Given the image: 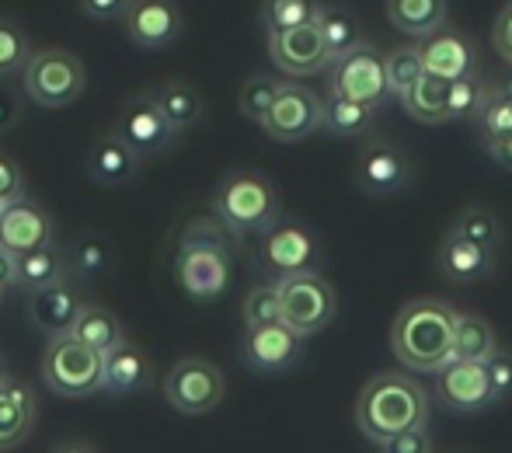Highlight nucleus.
<instances>
[{
	"label": "nucleus",
	"instance_id": "1",
	"mask_svg": "<svg viewBox=\"0 0 512 453\" xmlns=\"http://www.w3.org/2000/svg\"><path fill=\"white\" fill-rule=\"evenodd\" d=\"M457 311L439 297L408 300L391 325V349L408 370L436 373L446 366Z\"/></svg>",
	"mask_w": 512,
	"mask_h": 453
},
{
	"label": "nucleus",
	"instance_id": "2",
	"mask_svg": "<svg viewBox=\"0 0 512 453\" xmlns=\"http://www.w3.org/2000/svg\"><path fill=\"white\" fill-rule=\"evenodd\" d=\"M425 422H429V394L408 373H377L359 391L356 426L366 440L384 443L387 436Z\"/></svg>",
	"mask_w": 512,
	"mask_h": 453
},
{
	"label": "nucleus",
	"instance_id": "3",
	"mask_svg": "<svg viewBox=\"0 0 512 453\" xmlns=\"http://www.w3.org/2000/svg\"><path fill=\"white\" fill-rule=\"evenodd\" d=\"M213 213L237 237L262 234L279 220L276 185L258 171H230L213 192Z\"/></svg>",
	"mask_w": 512,
	"mask_h": 453
},
{
	"label": "nucleus",
	"instance_id": "4",
	"mask_svg": "<svg viewBox=\"0 0 512 453\" xmlns=\"http://www.w3.org/2000/svg\"><path fill=\"white\" fill-rule=\"evenodd\" d=\"M21 74H25V95L39 109H67L88 88V70H84L81 56L56 46L35 49L21 67Z\"/></svg>",
	"mask_w": 512,
	"mask_h": 453
},
{
	"label": "nucleus",
	"instance_id": "5",
	"mask_svg": "<svg viewBox=\"0 0 512 453\" xmlns=\"http://www.w3.org/2000/svg\"><path fill=\"white\" fill-rule=\"evenodd\" d=\"M42 380L60 398H88L102 391V352L74 339L70 332L49 335L42 352Z\"/></svg>",
	"mask_w": 512,
	"mask_h": 453
},
{
	"label": "nucleus",
	"instance_id": "6",
	"mask_svg": "<svg viewBox=\"0 0 512 453\" xmlns=\"http://www.w3.org/2000/svg\"><path fill=\"white\" fill-rule=\"evenodd\" d=\"M279 290V304H283V325H290L300 339L324 332L338 311V300L331 283L317 269L297 272V276L272 279Z\"/></svg>",
	"mask_w": 512,
	"mask_h": 453
},
{
	"label": "nucleus",
	"instance_id": "7",
	"mask_svg": "<svg viewBox=\"0 0 512 453\" xmlns=\"http://www.w3.org/2000/svg\"><path fill=\"white\" fill-rule=\"evenodd\" d=\"M227 394V380L216 363L203 356H185L171 366L168 380H164V398L178 415H209Z\"/></svg>",
	"mask_w": 512,
	"mask_h": 453
},
{
	"label": "nucleus",
	"instance_id": "8",
	"mask_svg": "<svg viewBox=\"0 0 512 453\" xmlns=\"http://www.w3.org/2000/svg\"><path fill=\"white\" fill-rule=\"evenodd\" d=\"M328 88H331V95L377 109V105L391 95V91H387L384 56L373 46H366V42H356V46L338 53L335 60L328 63Z\"/></svg>",
	"mask_w": 512,
	"mask_h": 453
},
{
	"label": "nucleus",
	"instance_id": "9",
	"mask_svg": "<svg viewBox=\"0 0 512 453\" xmlns=\"http://www.w3.org/2000/svg\"><path fill=\"white\" fill-rule=\"evenodd\" d=\"M321 262V244L304 224L293 220H276L272 227L262 230V244H258V265L269 272L272 279L297 276L310 272Z\"/></svg>",
	"mask_w": 512,
	"mask_h": 453
},
{
	"label": "nucleus",
	"instance_id": "10",
	"mask_svg": "<svg viewBox=\"0 0 512 453\" xmlns=\"http://www.w3.org/2000/svg\"><path fill=\"white\" fill-rule=\"evenodd\" d=\"M112 133L119 136V140L126 143L136 157H140V161L164 154V150H168L171 143H175V136H178L175 129H171V122L164 119V112L157 109L154 95L126 98L119 115H115Z\"/></svg>",
	"mask_w": 512,
	"mask_h": 453
},
{
	"label": "nucleus",
	"instance_id": "11",
	"mask_svg": "<svg viewBox=\"0 0 512 453\" xmlns=\"http://www.w3.org/2000/svg\"><path fill=\"white\" fill-rule=\"evenodd\" d=\"M265 136L276 143H300L314 129H321V98L297 81H283L279 95L272 98L265 119L258 122Z\"/></svg>",
	"mask_w": 512,
	"mask_h": 453
},
{
	"label": "nucleus",
	"instance_id": "12",
	"mask_svg": "<svg viewBox=\"0 0 512 453\" xmlns=\"http://www.w3.org/2000/svg\"><path fill=\"white\" fill-rule=\"evenodd\" d=\"M269 60L276 70H283L286 77H314L321 70H328L331 53L324 46V35L317 28V18L307 25H293V28H279L269 32Z\"/></svg>",
	"mask_w": 512,
	"mask_h": 453
},
{
	"label": "nucleus",
	"instance_id": "13",
	"mask_svg": "<svg viewBox=\"0 0 512 453\" xmlns=\"http://www.w3.org/2000/svg\"><path fill=\"white\" fill-rule=\"evenodd\" d=\"M119 21L126 39L140 49H168L185 32V18L175 0H126Z\"/></svg>",
	"mask_w": 512,
	"mask_h": 453
},
{
	"label": "nucleus",
	"instance_id": "14",
	"mask_svg": "<svg viewBox=\"0 0 512 453\" xmlns=\"http://www.w3.org/2000/svg\"><path fill=\"white\" fill-rule=\"evenodd\" d=\"M175 279L189 300L209 304L223 297L230 286V255L216 248H196V244H178Z\"/></svg>",
	"mask_w": 512,
	"mask_h": 453
},
{
	"label": "nucleus",
	"instance_id": "15",
	"mask_svg": "<svg viewBox=\"0 0 512 453\" xmlns=\"http://www.w3.org/2000/svg\"><path fill=\"white\" fill-rule=\"evenodd\" d=\"M53 241H56V227L53 217L46 213V206H39L28 196H18L0 206V248L4 251L25 255V251L49 248Z\"/></svg>",
	"mask_w": 512,
	"mask_h": 453
},
{
	"label": "nucleus",
	"instance_id": "16",
	"mask_svg": "<svg viewBox=\"0 0 512 453\" xmlns=\"http://www.w3.org/2000/svg\"><path fill=\"white\" fill-rule=\"evenodd\" d=\"M436 377V398L457 415H481L495 405L485 363H446Z\"/></svg>",
	"mask_w": 512,
	"mask_h": 453
},
{
	"label": "nucleus",
	"instance_id": "17",
	"mask_svg": "<svg viewBox=\"0 0 512 453\" xmlns=\"http://www.w3.org/2000/svg\"><path fill=\"white\" fill-rule=\"evenodd\" d=\"M300 356V335L293 332L283 321H272V325L244 328L241 342V359L248 370L255 373H283L297 363Z\"/></svg>",
	"mask_w": 512,
	"mask_h": 453
},
{
	"label": "nucleus",
	"instance_id": "18",
	"mask_svg": "<svg viewBox=\"0 0 512 453\" xmlns=\"http://www.w3.org/2000/svg\"><path fill=\"white\" fill-rule=\"evenodd\" d=\"M81 307H84L81 290H77L67 276L28 293V321L46 335L70 332L74 321H77V314H81Z\"/></svg>",
	"mask_w": 512,
	"mask_h": 453
},
{
	"label": "nucleus",
	"instance_id": "19",
	"mask_svg": "<svg viewBox=\"0 0 512 453\" xmlns=\"http://www.w3.org/2000/svg\"><path fill=\"white\" fill-rule=\"evenodd\" d=\"M356 182L366 196H394L411 185V164L391 143H373L359 154Z\"/></svg>",
	"mask_w": 512,
	"mask_h": 453
},
{
	"label": "nucleus",
	"instance_id": "20",
	"mask_svg": "<svg viewBox=\"0 0 512 453\" xmlns=\"http://www.w3.org/2000/svg\"><path fill=\"white\" fill-rule=\"evenodd\" d=\"M418 53H422V67L425 74H436L443 81H457L464 74H474L478 67V53L464 35L450 32V28H436V32L422 35L418 42Z\"/></svg>",
	"mask_w": 512,
	"mask_h": 453
},
{
	"label": "nucleus",
	"instance_id": "21",
	"mask_svg": "<svg viewBox=\"0 0 512 453\" xmlns=\"http://www.w3.org/2000/svg\"><path fill=\"white\" fill-rule=\"evenodd\" d=\"M436 265L439 272H443L450 283H481L485 276H492L495 269V251L492 248H481V244L467 241V237H460L457 230H450V234L439 241L436 248Z\"/></svg>",
	"mask_w": 512,
	"mask_h": 453
},
{
	"label": "nucleus",
	"instance_id": "22",
	"mask_svg": "<svg viewBox=\"0 0 512 453\" xmlns=\"http://www.w3.org/2000/svg\"><path fill=\"white\" fill-rule=\"evenodd\" d=\"M140 164H143L140 157H136L112 129L98 136L88 150V178L95 185H102V189H119V185L133 182Z\"/></svg>",
	"mask_w": 512,
	"mask_h": 453
},
{
	"label": "nucleus",
	"instance_id": "23",
	"mask_svg": "<svg viewBox=\"0 0 512 453\" xmlns=\"http://www.w3.org/2000/svg\"><path fill=\"white\" fill-rule=\"evenodd\" d=\"M150 384V359L140 345L122 339L102 356V391L133 394Z\"/></svg>",
	"mask_w": 512,
	"mask_h": 453
},
{
	"label": "nucleus",
	"instance_id": "24",
	"mask_svg": "<svg viewBox=\"0 0 512 453\" xmlns=\"http://www.w3.org/2000/svg\"><path fill=\"white\" fill-rule=\"evenodd\" d=\"M35 429V398L25 384L0 380V450H14Z\"/></svg>",
	"mask_w": 512,
	"mask_h": 453
},
{
	"label": "nucleus",
	"instance_id": "25",
	"mask_svg": "<svg viewBox=\"0 0 512 453\" xmlns=\"http://www.w3.org/2000/svg\"><path fill=\"white\" fill-rule=\"evenodd\" d=\"M495 349H499V339H495L492 325L485 318H478V314H457L446 363H485Z\"/></svg>",
	"mask_w": 512,
	"mask_h": 453
},
{
	"label": "nucleus",
	"instance_id": "26",
	"mask_svg": "<svg viewBox=\"0 0 512 453\" xmlns=\"http://www.w3.org/2000/svg\"><path fill=\"white\" fill-rule=\"evenodd\" d=\"M154 102H157V109L164 112V119L171 122V129H175V133L192 129L206 112L203 95H199L189 81H164L161 88L154 91Z\"/></svg>",
	"mask_w": 512,
	"mask_h": 453
},
{
	"label": "nucleus",
	"instance_id": "27",
	"mask_svg": "<svg viewBox=\"0 0 512 453\" xmlns=\"http://www.w3.org/2000/svg\"><path fill=\"white\" fill-rule=\"evenodd\" d=\"M387 18L408 39H422L446 25V0H387Z\"/></svg>",
	"mask_w": 512,
	"mask_h": 453
},
{
	"label": "nucleus",
	"instance_id": "28",
	"mask_svg": "<svg viewBox=\"0 0 512 453\" xmlns=\"http://www.w3.org/2000/svg\"><path fill=\"white\" fill-rule=\"evenodd\" d=\"M446 88L450 81L436 74H422L415 84L401 95V105L415 122H425V126H439L446 122Z\"/></svg>",
	"mask_w": 512,
	"mask_h": 453
},
{
	"label": "nucleus",
	"instance_id": "29",
	"mask_svg": "<svg viewBox=\"0 0 512 453\" xmlns=\"http://www.w3.org/2000/svg\"><path fill=\"white\" fill-rule=\"evenodd\" d=\"M67 276V258L49 244V248L39 251H25V255H14V286L21 290H39V286H49L56 279Z\"/></svg>",
	"mask_w": 512,
	"mask_h": 453
},
{
	"label": "nucleus",
	"instance_id": "30",
	"mask_svg": "<svg viewBox=\"0 0 512 453\" xmlns=\"http://www.w3.org/2000/svg\"><path fill=\"white\" fill-rule=\"evenodd\" d=\"M70 335L105 356L112 345L122 342V325H119V318H115L112 311H105V307L84 304L81 314H77V321H74V328H70Z\"/></svg>",
	"mask_w": 512,
	"mask_h": 453
},
{
	"label": "nucleus",
	"instance_id": "31",
	"mask_svg": "<svg viewBox=\"0 0 512 453\" xmlns=\"http://www.w3.org/2000/svg\"><path fill=\"white\" fill-rule=\"evenodd\" d=\"M373 105L349 102V98L328 95V102H321V126L335 136H359L370 129L373 122Z\"/></svg>",
	"mask_w": 512,
	"mask_h": 453
},
{
	"label": "nucleus",
	"instance_id": "32",
	"mask_svg": "<svg viewBox=\"0 0 512 453\" xmlns=\"http://www.w3.org/2000/svg\"><path fill=\"white\" fill-rule=\"evenodd\" d=\"M488 95H492V88H488L478 74H464V77H457V81H450V88H446V122L478 119Z\"/></svg>",
	"mask_w": 512,
	"mask_h": 453
},
{
	"label": "nucleus",
	"instance_id": "33",
	"mask_svg": "<svg viewBox=\"0 0 512 453\" xmlns=\"http://www.w3.org/2000/svg\"><path fill=\"white\" fill-rule=\"evenodd\" d=\"M317 28H321L324 46H328L331 60L359 42V25L345 7H324L321 4V11H317Z\"/></svg>",
	"mask_w": 512,
	"mask_h": 453
},
{
	"label": "nucleus",
	"instance_id": "34",
	"mask_svg": "<svg viewBox=\"0 0 512 453\" xmlns=\"http://www.w3.org/2000/svg\"><path fill=\"white\" fill-rule=\"evenodd\" d=\"M384 74H387V91L391 95H405L411 84L418 81V77L425 74L422 67V53H418L415 42H408V46H398L391 49V53L384 56Z\"/></svg>",
	"mask_w": 512,
	"mask_h": 453
},
{
	"label": "nucleus",
	"instance_id": "35",
	"mask_svg": "<svg viewBox=\"0 0 512 453\" xmlns=\"http://www.w3.org/2000/svg\"><path fill=\"white\" fill-rule=\"evenodd\" d=\"M28 56H32V46H28L25 28L7 14H0V81L21 74Z\"/></svg>",
	"mask_w": 512,
	"mask_h": 453
},
{
	"label": "nucleus",
	"instance_id": "36",
	"mask_svg": "<svg viewBox=\"0 0 512 453\" xmlns=\"http://www.w3.org/2000/svg\"><path fill=\"white\" fill-rule=\"evenodd\" d=\"M178 244H196V248H216V251L234 255L237 234L213 213V217H192L189 224H185L182 237H178Z\"/></svg>",
	"mask_w": 512,
	"mask_h": 453
},
{
	"label": "nucleus",
	"instance_id": "37",
	"mask_svg": "<svg viewBox=\"0 0 512 453\" xmlns=\"http://www.w3.org/2000/svg\"><path fill=\"white\" fill-rule=\"evenodd\" d=\"M321 11V0H262V25L265 32H279V28L307 25Z\"/></svg>",
	"mask_w": 512,
	"mask_h": 453
},
{
	"label": "nucleus",
	"instance_id": "38",
	"mask_svg": "<svg viewBox=\"0 0 512 453\" xmlns=\"http://www.w3.org/2000/svg\"><path fill=\"white\" fill-rule=\"evenodd\" d=\"M112 265V244L98 234H84L70 251V269L84 279H98Z\"/></svg>",
	"mask_w": 512,
	"mask_h": 453
},
{
	"label": "nucleus",
	"instance_id": "39",
	"mask_svg": "<svg viewBox=\"0 0 512 453\" xmlns=\"http://www.w3.org/2000/svg\"><path fill=\"white\" fill-rule=\"evenodd\" d=\"M279 88H283V81H276V77L269 74H255L244 81L241 95H237V109H241L244 119L251 122H262L265 112H269L272 98L279 95Z\"/></svg>",
	"mask_w": 512,
	"mask_h": 453
},
{
	"label": "nucleus",
	"instance_id": "40",
	"mask_svg": "<svg viewBox=\"0 0 512 453\" xmlns=\"http://www.w3.org/2000/svg\"><path fill=\"white\" fill-rule=\"evenodd\" d=\"M460 237H467V241L481 244V248H499L502 241V224L499 217H495L492 210H481V206H471V210L460 213V220L453 224Z\"/></svg>",
	"mask_w": 512,
	"mask_h": 453
},
{
	"label": "nucleus",
	"instance_id": "41",
	"mask_svg": "<svg viewBox=\"0 0 512 453\" xmlns=\"http://www.w3.org/2000/svg\"><path fill=\"white\" fill-rule=\"evenodd\" d=\"M272 321H283V304H279L276 283L255 286V290L244 297V328L272 325Z\"/></svg>",
	"mask_w": 512,
	"mask_h": 453
},
{
	"label": "nucleus",
	"instance_id": "42",
	"mask_svg": "<svg viewBox=\"0 0 512 453\" xmlns=\"http://www.w3.org/2000/svg\"><path fill=\"white\" fill-rule=\"evenodd\" d=\"M485 133V140H512V98L492 88L485 109L474 119Z\"/></svg>",
	"mask_w": 512,
	"mask_h": 453
},
{
	"label": "nucleus",
	"instance_id": "43",
	"mask_svg": "<svg viewBox=\"0 0 512 453\" xmlns=\"http://www.w3.org/2000/svg\"><path fill=\"white\" fill-rule=\"evenodd\" d=\"M485 373H488V384H492L495 401L509 398L512 394V356L506 349H495L492 356L485 359Z\"/></svg>",
	"mask_w": 512,
	"mask_h": 453
},
{
	"label": "nucleus",
	"instance_id": "44",
	"mask_svg": "<svg viewBox=\"0 0 512 453\" xmlns=\"http://www.w3.org/2000/svg\"><path fill=\"white\" fill-rule=\"evenodd\" d=\"M380 453H432V436L425 426H411L380 443Z\"/></svg>",
	"mask_w": 512,
	"mask_h": 453
},
{
	"label": "nucleus",
	"instance_id": "45",
	"mask_svg": "<svg viewBox=\"0 0 512 453\" xmlns=\"http://www.w3.org/2000/svg\"><path fill=\"white\" fill-rule=\"evenodd\" d=\"M25 196V175H21V164L11 154L0 150V206L11 203V199Z\"/></svg>",
	"mask_w": 512,
	"mask_h": 453
},
{
	"label": "nucleus",
	"instance_id": "46",
	"mask_svg": "<svg viewBox=\"0 0 512 453\" xmlns=\"http://www.w3.org/2000/svg\"><path fill=\"white\" fill-rule=\"evenodd\" d=\"M492 46H495V53H499L502 60H506L509 67H512V0L499 11V18H495Z\"/></svg>",
	"mask_w": 512,
	"mask_h": 453
},
{
	"label": "nucleus",
	"instance_id": "47",
	"mask_svg": "<svg viewBox=\"0 0 512 453\" xmlns=\"http://www.w3.org/2000/svg\"><path fill=\"white\" fill-rule=\"evenodd\" d=\"M81 4V14L91 21H115L126 11V0H77Z\"/></svg>",
	"mask_w": 512,
	"mask_h": 453
},
{
	"label": "nucleus",
	"instance_id": "48",
	"mask_svg": "<svg viewBox=\"0 0 512 453\" xmlns=\"http://www.w3.org/2000/svg\"><path fill=\"white\" fill-rule=\"evenodd\" d=\"M18 119H21V98L14 95L11 88L0 84V136L11 133V129L18 126Z\"/></svg>",
	"mask_w": 512,
	"mask_h": 453
},
{
	"label": "nucleus",
	"instance_id": "49",
	"mask_svg": "<svg viewBox=\"0 0 512 453\" xmlns=\"http://www.w3.org/2000/svg\"><path fill=\"white\" fill-rule=\"evenodd\" d=\"M485 150L492 154V161L499 168L512 171V140H485Z\"/></svg>",
	"mask_w": 512,
	"mask_h": 453
},
{
	"label": "nucleus",
	"instance_id": "50",
	"mask_svg": "<svg viewBox=\"0 0 512 453\" xmlns=\"http://www.w3.org/2000/svg\"><path fill=\"white\" fill-rule=\"evenodd\" d=\"M14 286V255L0 248V293Z\"/></svg>",
	"mask_w": 512,
	"mask_h": 453
},
{
	"label": "nucleus",
	"instance_id": "51",
	"mask_svg": "<svg viewBox=\"0 0 512 453\" xmlns=\"http://www.w3.org/2000/svg\"><path fill=\"white\" fill-rule=\"evenodd\" d=\"M53 453H98V450L88 447V443H63V447H56Z\"/></svg>",
	"mask_w": 512,
	"mask_h": 453
},
{
	"label": "nucleus",
	"instance_id": "52",
	"mask_svg": "<svg viewBox=\"0 0 512 453\" xmlns=\"http://www.w3.org/2000/svg\"><path fill=\"white\" fill-rule=\"evenodd\" d=\"M495 91H502V95H509V98H512V74H509L506 81H502V84H499V88H495Z\"/></svg>",
	"mask_w": 512,
	"mask_h": 453
},
{
	"label": "nucleus",
	"instance_id": "53",
	"mask_svg": "<svg viewBox=\"0 0 512 453\" xmlns=\"http://www.w3.org/2000/svg\"><path fill=\"white\" fill-rule=\"evenodd\" d=\"M7 377V359H4V352H0V380Z\"/></svg>",
	"mask_w": 512,
	"mask_h": 453
},
{
	"label": "nucleus",
	"instance_id": "54",
	"mask_svg": "<svg viewBox=\"0 0 512 453\" xmlns=\"http://www.w3.org/2000/svg\"><path fill=\"white\" fill-rule=\"evenodd\" d=\"M0 297H4V293H0Z\"/></svg>",
	"mask_w": 512,
	"mask_h": 453
}]
</instances>
